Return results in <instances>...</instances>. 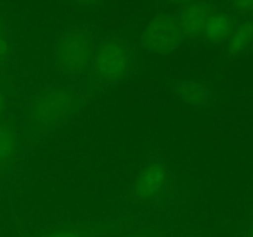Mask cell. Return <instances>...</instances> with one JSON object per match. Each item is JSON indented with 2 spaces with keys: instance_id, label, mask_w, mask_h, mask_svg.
Wrapping results in <instances>:
<instances>
[{
  "instance_id": "6da1fadb",
  "label": "cell",
  "mask_w": 253,
  "mask_h": 237,
  "mask_svg": "<svg viewBox=\"0 0 253 237\" xmlns=\"http://www.w3.org/2000/svg\"><path fill=\"white\" fill-rule=\"evenodd\" d=\"M79 103L78 93L71 86H48L31 96L25 110V120L34 131L52 130L64 122L78 109Z\"/></svg>"
},
{
  "instance_id": "7a4b0ae2",
  "label": "cell",
  "mask_w": 253,
  "mask_h": 237,
  "mask_svg": "<svg viewBox=\"0 0 253 237\" xmlns=\"http://www.w3.org/2000/svg\"><path fill=\"white\" fill-rule=\"evenodd\" d=\"M131 54L125 43L119 40H105L94 52L90 64L91 78L98 83L113 84L127 76Z\"/></svg>"
},
{
  "instance_id": "3957f363",
  "label": "cell",
  "mask_w": 253,
  "mask_h": 237,
  "mask_svg": "<svg viewBox=\"0 0 253 237\" xmlns=\"http://www.w3.org/2000/svg\"><path fill=\"white\" fill-rule=\"evenodd\" d=\"M94 56L93 40L82 30H71L58 40L54 61L62 72L72 76L83 74L90 68Z\"/></svg>"
},
{
  "instance_id": "277c9868",
  "label": "cell",
  "mask_w": 253,
  "mask_h": 237,
  "mask_svg": "<svg viewBox=\"0 0 253 237\" xmlns=\"http://www.w3.org/2000/svg\"><path fill=\"white\" fill-rule=\"evenodd\" d=\"M187 36V30L178 15H156L142 35L146 48L156 52H168L177 47Z\"/></svg>"
},
{
  "instance_id": "5b68a950",
  "label": "cell",
  "mask_w": 253,
  "mask_h": 237,
  "mask_svg": "<svg viewBox=\"0 0 253 237\" xmlns=\"http://www.w3.org/2000/svg\"><path fill=\"white\" fill-rule=\"evenodd\" d=\"M168 182L169 173L167 168L160 163L153 162L142 168V170L138 173L133 185V192L141 200H156L166 192Z\"/></svg>"
},
{
  "instance_id": "8992f818",
  "label": "cell",
  "mask_w": 253,
  "mask_h": 237,
  "mask_svg": "<svg viewBox=\"0 0 253 237\" xmlns=\"http://www.w3.org/2000/svg\"><path fill=\"white\" fill-rule=\"evenodd\" d=\"M214 12L215 10L202 2H189L180 9L178 16L184 24L187 35L204 36L209 20L211 19Z\"/></svg>"
},
{
  "instance_id": "52a82bcc",
  "label": "cell",
  "mask_w": 253,
  "mask_h": 237,
  "mask_svg": "<svg viewBox=\"0 0 253 237\" xmlns=\"http://www.w3.org/2000/svg\"><path fill=\"white\" fill-rule=\"evenodd\" d=\"M19 155V138L12 122L0 118V175L5 174Z\"/></svg>"
},
{
  "instance_id": "ba28073f",
  "label": "cell",
  "mask_w": 253,
  "mask_h": 237,
  "mask_svg": "<svg viewBox=\"0 0 253 237\" xmlns=\"http://www.w3.org/2000/svg\"><path fill=\"white\" fill-rule=\"evenodd\" d=\"M232 31V21L224 12L215 11L209 20L204 36L214 42L224 41Z\"/></svg>"
},
{
  "instance_id": "9c48e42d",
  "label": "cell",
  "mask_w": 253,
  "mask_h": 237,
  "mask_svg": "<svg viewBox=\"0 0 253 237\" xmlns=\"http://www.w3.org/2000/svg\"><path fill=\"white\" fill-rule=\"evenodd\" d=\"M178 94L183 100L192 104H202L207 100V89L197 81H187L178 86Z\"/></svg>"
},
{
  "instance_id": "30bf717a",
  "label": "cell",
  "mask_w": 253,
  "mask_h": 237,
  "mask_svg": "<svg viewBox=\"0 0 253 237\" xmlns=\"http://www.w3.org/2000/svg\"><path fill=\"white\" fill-rule=\"evenodd\" d=\"M94 230L89 226H73L56 230L42 237H91Z\"/></svg>"
},
{
  "instance_id": "8fae6325",
  "label": "cell",
  "mask_w": 253,
  "mask_h": 237,
  "mask_svg": "<svg viewBox=\"0 0 253 237\" xmlns=\"http://www.w3.org/2000/svg\"><path fill=\"white\" fill-rule=\"evenodd\" d=\"M250 36H251V27L249 25H244V26L239 27L230 39V48L234 49V51L242 49L249 42Z\"/></svg>"
},
{
  "instance_id": "7c38bea8",
  "label": "cell",
  "mask_w": 253,
  "mask_h": 237,
  "mask_svg": "<svg viewBox=\"0 0 253 237\" xmlns=\"http://www.w3.org/2000/svg\"><path fill=\"white\" fill-rule=\"evenodd\" d=\"M7 39L6 35H5V30H4V25H2L1 19H0V59L4 58L7 53Z\"/></svg>"
},
{
  "instance_id": "4fadbf2b",
  "label": "cell",
  "mask_w": 253,
  "mask_h": 237,
  "mask_svg": "<svg viewBox=\"0 0 253 237\" xmlns=\"http://www.w3.org/2000/svg\"><path fill=\"white\" fill-rule=\"evenodd\" d=\"M5 109H6V99L0 91V118H2V116H4Z\"/></svg>"
},
{
  "instance_id": "5bb4252c",
  "label": "cell",
  "mask_w": 253,
  "mask_h": 237,
  "mask_svg": "<svg viewBox=\"0 0 253 237\" xmlns=\"http://www.w3.org/2000/svg\"><path fill=\"white\" fill-rule=\"evenodd\" d=\"M249 237H253V232H252V234L249 235Z\"/></svg>"
}]
</instances>
